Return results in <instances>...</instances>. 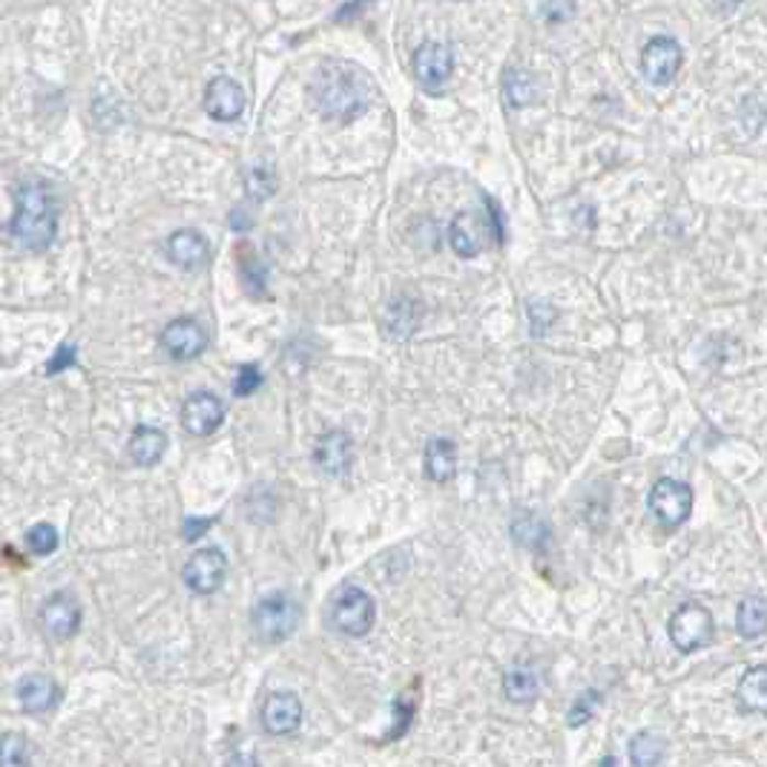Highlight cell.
<instances>
[{"instance_id": "obj_23", "label": "cell", "mask_w": 767, "mask_h": 767, "mask_svg": "<svg viewBox=\"0 0 767 767\" xmlns=\"http://www.w3.org/2000/svg\"><path fill=\"white\" fill-rule=\"evenodd\" d=\"M738 701H742V708L751 710V713L767 715V664L751 667V670L745 672V678L738 681Z\"/></svg>"}, {"instance_id": "obj_35", "label": "cell", "mask_w": 767, "mask_h": 767, "mask_svg": "<svg viewBox=\"0 0 767 767\" xmlns=\"http://www.w3.org/2000/svg\"><path fill=\"white\" fill-rule=\"evenodd\" d=\"M262 386V371L256 366H242L238 368L236 377V394L238 397H251L256 388Z\"/></svg>"}, {"instance_id": "obj_41", "label": "cell", "mask_w": 767, "mask_h": 767, "mask_svg": "<svg viewBox=\"0 0 767 767\" xmlns=\"http://www.w3.org/2000/svg\"><path fill=\"white\" fill-rule=\"evenodd\" d=\"M601 767H619V762H615V756H610V759H603Z\"/></svg>"}, {"instance_id": "obj_9", "label": "cell", "mask_w": 767, "mask_h": 767, "mask_svg": "<svg viewBox=\"0 0 767 767\" xmlns=\"http://www.w3.org/2000/svg\"><path fill=\"white\" fill-rule=\"evenodd\" d=\"M411 67H414V78L420 81V87L437 96L440 87L452 78V69H455V53H452V46L429 41V44H423L418 53H414Z\"/></svg>"}, {"instance_id": "obj_18", "label": "cell", "mask_w": 767, "mask_h": 767, "mask_svg": "<svg viewBox=\"0 0 767 767\" xmlns=\"http://www.w3.org/2000/svg\"><path fill=\"white\" fill-rule=\"evenodd\" d=\"M420 320H423V305H420L418 299L397 297L386 305L382 329H386V334L391 340H409L420 329Z\"/></svg>"}, {"instance_id": "obj_33", "label": "cell", "mask_w": 767, "mask_h": 767, "mask_svg": "<svg viewBox=\"0 0 767 767\" xmlns=\"http://www.w3.org/2000/svg\"><path fill=\"white\" fill-rule=\"evenodd\" d=\"M558 311L546 302H530V320H532V334L544 336L549 331V325L555 322Z\"/></svg>"}, {"instance_id": "obj_25", "label": "cell", "mask_w": 767, "mask_h": 767, "mask_svg": "<svg viewBox=\"0 0 767 767\" xmlns=\"http://www.w3.org/2000/svg\"><path fill=\"white\" fill-rule=\"evenodd\" d=\"M503 693H507L509 701L526 704L541 693V676L532 667H514L503 676Z\"/></svg>"}, {"instance_id": "obj_20", "label": "cell", "mask_w": 767, "mask_h": 767, "mask_svg": "<svg viewBox=\"0 0 767 767\" xmlns=\"http://www.w3.org/2000/svg\"><path fill=\"white\" fill-rule=\"evenodd\" d=\"M425 475L434 483H448L457 471V446L446 437H434L429 446H425L423 457Z\"/></svg>"}, {"instance_id": "obj_15", "label": "cell", "mask_w": 767, "mask_h": 767, "mask_svg": "<svg viewBox=\"0 0 767 767\" xmlns=\"http://www.w3.org/2000/svg\"><path fill=\"white\" fill-rule=\"evenodd\" d=\"M313 463L320 466V471H325L329 477H343L354 463V440L345 432L334 429V432H325L316 440V448H313Z\"/></svg>"}, {"instance_id": "obj_22", "label": "cell", "mask_w": 767, "mask_h": 767, "mask_svg": "<svg viewBox=\"0 0 767 767\" xmlns=\"http://www.w3.org/2000/svg\"><path fill=\"white\" fill-rule=\"evenodd\" d=\"M736 630L742 638L753 641L767 633V601L762 596H747L738 603Z\"/></svg>"}, {"instance_id": "obj_4", "label": "cell", "mask_w": 767, "mask_h": 767, "mask_svg": "<svg viewBox=\"0 0 767 767\" xmlns=\"http://www.w3.org/2000/svg\"><path fill=\"white\" fill-rule=\"evenodd\" d=\"M374 621H377V607L366 589L343 587L336 592L334 603H331V624L336 633L363 638V635H368Z\"/></svg>"}, {"instance_id": "obj_28", "label": "cell", "mask_w": 767, "mask_h": 767, "mask_svg": "<svg viewBox=\"0 0 767 767\" xmlns=\"http://www.w3.org/2000/svg\"><path fill=\"white\" fill-rule=\"evenodd\" d=\"M0 767H30V738L23 733L0 736Z\"/></svg>"}, {"instance_id": "obj_36", "label": "cell", "mask_w": 767, "mask_h": 767, "mask_svg": "<svg viewBox=\"0 0 767 767\" xmlns=\"http://www.w3.org/2000/svg\"><path fill=\"white\" fill-rule=\"evenodd\" d=\"M73 363H75V345H60V348L55 351V357L46 363V374L67 371Z\"/></svg>"}, {"instance_id": "obj_24", "label": "cell", "mask_w": 767, "mask_h": 767, "mask_svg": "<svg viewBox=\"0 0 767 767\" xmlns=\"http://www.w3.org/2000/svg\"><path fill=\"white\" fill-rule=\"evenodd\" d=\"M512 535L518 544L532 552H544L546 546L552 544V532L544 518H537V514L530 512L518 514V521L512 523Z\"/></svg>"}, {"instance_id": "obj_19", "label": "cell", "mask_w": 767, "mask_h": 767, "mask_svg": "<svg viewBox=\"0 0 767 767\" xmlns=\"http://www.w3.org/2000/svg\"><path fill=\"white\" fill-rule=\"evenodd\" d=\"M18 699H21V708L26 710V713H46V710H53L55 704H58L60 687L55 685L49 676H37V672H32V676L21 678V685H18Z\"/></svg>"}, {"instance_id": "obj_31", "label": "cell", "mask_w": 767, "mask_h": 767, "mask_svg": "<svg viewBox=\"0 0 767 767\" xmlns=\"http://www.w3.org/2000/svg\"><path fill=\"white\" fill-rule=\"evenodd\" d=\"M245 190H247V196H251V199H254V201H265L276 190L274 173H270L268 167H254V170L247 173Z\"/></svg>"}, {"instance_id": "obj_13", "label": "cell", "mask_w": 767, "mask_h": 767, "mask_svg": "<svg viewBox=\"0 0 767 767\" xmlns=\"http://www.w3.org/2000/svg\"><path fill=\"white\" fill-rule=\"evenodd\" d=\"M162 348L170 354L173 359H196L208 348V331L201 329L196 320H173L167 322V329L162 331Z\"/></svg>"}, {"instance_id": "obj_26", "label": "cell", "mask_w": 767, "mask_h": 767, "mask_svg": "<svg viewBox=\"0 0 767 767\" xmlns=\"http://www.w3.org/2000/svg\"><path fill=\"white\" fill-rule=\"evenodd\" d=\"M667 756V742H664L658 733H638L630 742V759H633L635 767H658Z\"/></svg>"}, {"instance_id": "obj_17", "label": "cell", "mask_w": 767, "mask_h": 767, "mask_svg": "<svg viewBox=\"0 0 767 767\" xmlns=\"http://www.w3.org/2000/svg\"><path fill=\"white\" fill-rule=\"evenodd\" d=\"M210 247L196 231H176L167 238V259L181 270H199L208 265Z\"/></svg>"}, {"instance_id": "obj_32", "label": "cell", "mask_w": 767, "mask_h": 767, "mask_svg": "<svg viewBox=\"0 0 767 767\" xmlns=\"http://www.w3.org/2000/svg\"><path fill=\"white\" fill-rule=\"evenodd\" d=\"M598 693L596 690H587V693L578 696V701L573 704V710H569V727H581V724H587L592 715H596L598 710Z\"/></svg>"}, {"instance_id": "obj_16", "label": "cell", "mask_w": 767, "mask_h": 767, "mask_svg": "<svg viewBox=\"0 0 767 767\" xmlns=\"http://www.w3.org/2000/svg\"><path fill=\"white\" fill-rule=\"evenodd\" d=\"M204 110H208L210 119L216 121H236L245 110V92L233 78H213L204 90Z\"/></svg>"}, {"instance_id": "obj_21", "label": "cell", "mask_w": 767, "mask_h": 767, "mask_svg": "<svg viewBox=\"0 0 767 767\" xmlns=\"http://www.w3.org/2000/svg\"><path fill=\"white\" fill-rule=\"evenodd\" d=\"M165 452H167V434L162 432V429L138 425V429L133 432V437H130V457H133V463L144 466V469L156 466V463L165 457Z\"/></svg>"}, {"instance_id": "obj_34", "label": "cell", "mask_w": 767, "mask_h": 767, "mask_svg": "<svg viewBox=\"0 0 767 767\" xmlns=\"http://www.w3.org/2000/svg\"><path fill=\"white\" fill-rule=\"evenodd\" d=\"M541 15L546 23H567L575 15V0H544Z\"/></svg>"}, {"instance_id": "obj_11", "label": "cell", "mask_w": 767, "mask_h": 767, "mask_svg": "<svg viewBox=\"0 0 767 767\" xmlns=\"http://www.w3.org/2000/svg\"><path fill=\"white\" fill-rule=\"evenodd\" d=\"M262 727L270 733V736H291L299 731L302 724V701L297 693H288V690H279V693H270L265 699L259 710Z\"/></svg>"}, {"instance_id": "obj_27", "label": "cell", "mask_w": 767, "mask_h": 767, "mask_svg": "<svg viewBox=\"0 0 767 767\" xmlns=\"http://www.w3.org/2000/svg\"><path fill=\"white\" fill-rule=\"evenodd\" d=\"M503 92H507V101L512 110H521V107H530L537 98V87L535 78H532L526 69L512 67L503 78Z\"/></svg>"}, {"instance_id": "obj_14", "label": "cell", "mask_w": 767, "mask_h": 767, "mask_svg": "<svg viewBox=\"0 0 767 767\" xmlns=\"http://www.w3.org/2000/svg\"><path fill=\"white\" fill-rule=\"evenodd\" d=\"M489 233L492 231L486 227L483 219L477 216V213H469V210H463L448 224V245H452V251L460 259H475L489 245V238H492Z\"/></svg>"}, {"instance_id": "obj_39", "label": "cell", "mask_w": 767, "mask_h": 767, "mask_svg": "<svg viewBox=\"0 0 767 767\" xmlns=\"http://www.w3.org/2000/svg\"><path fill=\"white\" fill-rule=\"evenodd\" d=\"M368 3H371V0H351L348 7H345V9H340V15H336V21H345V18H354V15H359V12H363V9H366Z\"/></svg>"}, {"instance_id": "obj_30", "label": "cell", "mask_w": 767, "mask_h": 767, "mask_svg": "<svg viewBox=\"0 0 767 767\" xmlns=\"http://www.w3.org/2000/svg\"><path fill=\"white\" fill-rule=\"evenodd\" d=\"M242 282H245L247 293L265 297V268L251 251H245V256H242Z\"/></svg>"}, {"instance_id": "obj_38", "label": "cell", "mask_w": 767, "mask_h": 767, "mask_svg": "<svg viewBox=\"0 0 767 767\" xmlns=\"http://www.w3.org/2000/svg\"><path fill=\"white\" fill-rule=\"evenodd\" d=\"M210 526H213V521H196V518H190V521H185V541H199L201 532H208Z\"/></svg>"}, {"instance_id": "obj_37", "label": "cell", "mask_w": 767, "mask_h": 767, "mask_svg": "<svg viewBox=\"0 0 767 767\" xmlns=\"http://www.w3.org/2000/svg\"><path fill=\"white\" fill-rule=\"evenodd\" d=\"M486 204H489V222H492L494 242H498V245H503V238H507V224H503V216H500L498 201H492L489 196H486Z\"/></svg>"}, {"instance_id": "obj_7", "label": "cell", "mask_w": 767, "mask_h": 767, "mask_svg": "<svg viewBox=\"0 0 767 767\" xmlns=\"http://www.w3.org/2000/svg\"><path fill=\"white\" fill-rule=\"evenodd\" d=\"M681 60H685V53H681L676 37L658 35L641 49V73H644V78L649 84L667 87L676 78Z\"/></svg>"}, {"instance_id": "obj_5", "label": "cell", "mask_w": 767, "mask_h": 767, "mask_svg": "<svg viewBox=\"0 0 767 767\" xmlns=\"http://www.w3.org/2000/svg\"><path fill=\"white\" fill-rule=\"evenodd\" d=\"M715 624L708 607L701 603H681L670 619V641L678 653H696L713 641Z\"/></svg>"}, {"instance_id": "obj_40", "label": "cell", "mask_w": 767, "mask_h": 767, "mask_svg": "<svg viewBox=\"0 0 767 767\" xmlns=\"http://www.w3.org/2000/svg\"><path fill=\"white\" fill-rule=\"evenodd\" d=\"M227 767H259V762L254 756H247V753H236V756H231Z\"/></svg>"}, {"instance_id": "obj_3", "label": "cell", "mask_w": 767, "mask_h": 767, "mask_svg": "<svg viewBox=\"0 0 767 767\" xmlns=\"http://www.w3.org/2000/svg\"><path fill=\"white\" fill-rule=\"evenodd\" d=\"M299 619H302L299 603L293 601L291 596H285V592L262 598V601L256 603L254 615H251L254 633L259 635L265 644H279V641L291 638L293 630L299 626Z\"/></svg>"}, {"instance_id": "obj_6", "label": "cell", "mask_w": 767, "mask_h": 767, "mask_svg": "<svg viewBox=\"0 0 767 767\" xmlns=\"http://www.w3.org/2000/svg\"><path fill=\"white\" fill-rule=\"evenodd\" d=\"M649 512L656 514V521L667 530H676L687 518L693 514V489L681 480L662 477L649 492Z\"/></svg>"}, {"instance_id": "obj_29", "label": "cell", "mask_w": 767, "mask_h": 767, "mask_svg": "<svg viewBox=\"0 0 767 767\" xmlns=\"http://www.w3.org/2000/svg\"><path fill=\"white\" fill-rule=\"evenodd\" d=\"M58 544H60V537L53 523H35V526L26 532V546H30L32 555H37V558L53 555V552L58 549Z\"/></svg>"}, {"instance_id": "obj_8", "label": "cell", "mask_w": 767, "mask_h": 767, "mask_svg": "<svg viewBox=\"0 0 767 767\" xmlns=\"http://www.w3.org/2000/svg\"><path fill=\"white\" fill-rule=\"evenodd\" d=\"M227 578V555L216 546L199 549L193 558L187 560L185 567V583L187 589H193L196 596H213L219 592Z\"/></svg>"}, {"instance_id": "obj_10", "label": "cell", "mask_w": 767, "mask_h": 767, "mask_svg": "<svg viewBox=\"0 0 767 767\" xmlns=\"http://www.w3.org/2000/svg\"><path fill=\"white\" fill-rule=\"evenodd\" d=\"M81 619V603H78L75 596H69V592H55V596L46 598V601L41 603V610H37V621H41V626H44L53 638H69V635L78 633Z\"/></svg>"}, {"instance_id": "obj_1", "label": "cell", "mask_w": 767, "mask_h": 767, "mask_svg": "<svg viewBox=\"0 0 767 767\" xmlns=\"http://www.w3.org/2000/svg\"><path fill=\"white\" fill-rule=\"evenodd\" d=\"M311 98L325 119L351 121L371 104L374 81L351 60H329L313 75Z\"/></svg>"}, {"instance_id": "obj_12", "label": "cell", "mask_w": 767, "mask_h": 767, "mask_svg": "<svg viewBox=\"0 0 767 767\" xmlns=\"http://www.w3.org/2000/svg\"><path fill=\"white\" fill-rule=\"evenodd\" d=\"M224 423V402L216 394H208V391H196L185 400V409H181V425L193 437H208Z\"/></svg>"}, {"instance_id": "obj_2", "label": "cell", "mask_w": 767, "mask_h": 767, "mask_svg": "<svg viewBox=\"0 0 767 767\" xmlns=\"http://www.w3.org/2000/svg\"><path fill=\"white\" fill-rule=\"evenodd\" d=\"M9 233L26 251H46L58 233V199L46 181H26L18 190V210Z\"/></svg>"}]
</instances>
